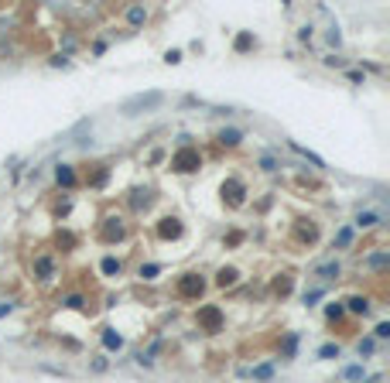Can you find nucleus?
I'll use <instances>...</instances> for the list:
<instances>
[{"label": "nucleus", "instance_id": "obj_12", "mask_svg": "<svg viewBox=\"0 0 390 383\" xmlns=\"http://www.w3.org/2000/svg\"><path fill=\"white\" fill-rule=\"evenodd\" d=\"M7 311H10V305H0V315H7Z\"/></svg>", "mask_w": 390, "mask_h": 383}, {"label": "nucleus", "instance_id": "obj_1", "mask_svg": "<svg viewBox=\"0 0 390 383\" xmlns=\"http://www.w3.org/2000/svg\"><path fill=\"white\" fill-rule=\"evenodd\" d=\"M318 277H322V281H329V277H339V264H325V267H318Z\"/></svg>", "mask_w": 390, "mask_h": 383}, {"label": "nucleus", "instance_id": "obj_9", "mask_svg": "<svg viewBox=\"0 0 390 383\" xmlns=\"http://www.w3.org/2000/svg\"><path fill=\"white\" fill-rule=\"evenodd\" d=\"M106 346L113 349V346H120V335H113V332H106Z\"/></svg>", "mask_w": 390, "mask_h": 383}, {"label": "nucleus", "instance_id": "obj_10", "mask_svg": "<svg viewBox=\"0 0 390 383\" xmlns=\"http://www.w3.org/2000/svg\"><path fill=\"white\" fill-rule=\"evenodd\" d=\"M318 298H322V291H308V295H305V305H312V301H318Z\"/></svg>", "mask_w": 390, "mask_h": 383}, {"label": "nucleus", "instance_id": "obj_4", "mask_svg": "<svg viewBox=\"0 0 390 383\" xmlns=\"http://www.w3.org/2000/svg\"><path fill=\"white\" fill-rule=\"evenodd\" d=\"M103 270H106V274H120V264H117L113 257H106V260H103Z\"/></svg>", "mask_w": 390, "mask_h": 383}, {"label": "nucleus", "instance_id": "obj_11", "mask_svg": "<svg viewBox=\"0 0 390 383\" xmlns=\"http://www.w3.org/2000/svg\"><path fill=\"white\" fill-rule=\"evenodd\" d=\"M377 335H380V339H387V335H390V325H387V322H384V325H377Z\"/></svg>", "mask_w": 390, "mask_h": 383}, {"label": "nucleus", "instance_id": "obj_2", "mask_svg": "<svg viewBox=\"0 0 390 383\" xmlns=\"http://www.w3.org/2000/svg\"><path fill=\"white\" fill-rule=\"evenodd\" d=\"M356 223H360V226H373V223H380V216H377V212H360Z\"/></svg>", "mask_w": 390, "mask_h": 383}, {"label": "nucleus", "instance_id": "obj_5", "mask_svg": "<svg viewBox=\"0 0 390 383\" xmlns=\"http://www.w3.org/2000/svg\"><path fill=\"white\" fill-rule=\"evenodd\" d=\"M219 141H223V144H236V141H240V134H236V130H223V134H219Z\"/></svg>", "mask_w": 390, "mask_h": 383}, {"label": "nucleus", "instance_id": "obj_6", "mask_svg": "<svg viewBox=\"0 0 390 383\" xmlns=\"http://www.w3.org/2000/svg\"><path fill=\"white\" fill-rule=\"evenodd\" d=\"M219 281H223V284H233V281H236V270H223V274H219Z\"/></svg>", "mask_w": 390, "mask_h": 383}, {"label": "nucleus", "instance_id": "obj_7", "mask_svg": "<svg viewBox=\"0 0 390 383\" xmlns=\"http://www.w3.org/2000/svg\"><path fill=\"white\" fill-rule=\"evenodd\" d=\"M349 239H353V230H342V233H339V246H346Z\"/></svg>", "mask_w": 390, "mask_h": 383}, {"label": "nucleus", "instance_id": "obj_8", "mask_svg": "<svg viewBox=\"0 0 390 383\" xmlns=\"http://www.w3.org/2000/svg\"><path fill=\"white\" fill-rule=\"evenodd\" d=\"M59 181H65V185H72V171H62V168H59Z\"/></svg>", "mask_w": 390, "mask_h": 383}, {"label": "nucleus", "instance_id": "obj_3", "mask_svg": "<svg viewBox=\"0 0 390 383\" xmlns=\"http://www.w3.org/2000/svg\"><path fill=\"white\" fill-rule=\"evenodd\" d=\"M349 308H353V311H363V315L370 311V305H366L363 298H349Z\"/></svg>", "mask_w": 390, "mask_h": 383}]
</instances>
